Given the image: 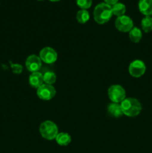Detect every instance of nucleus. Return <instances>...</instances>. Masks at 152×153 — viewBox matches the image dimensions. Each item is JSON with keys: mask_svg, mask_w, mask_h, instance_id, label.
Segmentation results:
<instances>
[{"mask_svg": "<svg viewBox=\"0 0 152 153\" xmlns=\"http://www.w3.org/2000/svg\"><path fill=\"white\" fill-rule=\"evenodd\" d=\"M25 67L31 73L39 72L42 67V61L39 56L36 55H31L26 58Z\"/></svg>", "mask_w": 152, "mask_h": 153, "instance_id": "nucleus-9", "label": "nucleus"}, {"mask_svg": "<svg viewBox=\"0 0 152 153\" xmlns=\"http://www.w3.org/2000/svg\"><path fill=\"white\" fill-rule=\"evenodd\" d=\"M55 140L60 146H66L70 144L72 141V137L69 134L66 132H60L55 137Z\"/></svg>", "mask_w": 152, "mask_h": 153, "instance_id": "nucleus-13", "label": "nucleus"}, {"mask_svg": "<svg viewBox=\"0 0 152 153\" xmlns=\"http://www.w3.org/2000/svg\"><path fill=\"white\" fill-rule=\"evenodd\" d=\"M128 36H129V38L133 43H137L141 40V39L142 38V33L140 28H139L138 27H133L132 29L128 32Z\"/></svg>", "mask_w": 152, "mask_h": 153, "instance_id": "nucleus-14", "label": "nucleus"}, {"mask_svg": "<svg viewBox=\"0 0 152 153\" xmlns=\"http://www.w3.org/2000/svg\"><path fill=\"white\" fill-rule=\"evenodd\" d=\"M10 67H11L12 72L14 74H20L23 70V67L19 64H11Z\"/></svg>", "mask_w": 152, "mask_h": 153, "instance_id": "nucleus-20", "label": "nucleus"}, {"mask_svg": "<svg viewBox=\"0 0 152 153\" xmlns=\"http://www.w3.org/2000/svg\"><path fill=\"white\" fill-rule=\"evenodd\" d=\"M39 131L42 137L48 140L55 139L59 133L57 125L51 120H46L42 123L39 128Z\"/></svg>", "mask_w": 152, "mask_h": 153, "instance_id": "nucleus-3", "label": "nucleus"}, {"mask_svg": "<svg viewBox=\"0 0 152 153\" xmlns=\"http://www.w3.org/2000/svg\"><path fill=\"white\" fill-rule=\"evenodd\" d=\"M49 1H53V2H55V1H60V0H49Z\"/></svg>", "mask_w": 152, "mask_h": 153, "instance_id": "nucleus-22", "label": "nucleus"}, {"mask_svg": "<svg viewBox=\"0 0 152 153\" xmlns=\"http://www.w3.org/2000/svg\"><path fill=\"white\" fill-rule=\"evenodd\" d=\"M57 76L54 72L48 71L43 74V82L46 85H52L56 82Z\"/></svg>", "mask_w": 152, "mask_h": 153, "instance_id": "nucleus-18", "label": "nucleus"}, {"mask_svg": "<svg viewBox=\"0 0 152 153\" xmlns=\"http://www.w3.org/2000/svg\"><path fill=\"white\" fill-rule=\"evenodd\" d=\"M115 26L121 32H129L134 27V22L130 16L123 15L118 16L115 20Z\"/></svg>", "mask_w": 152, "mask_h": 153, "instance_id": "nucleus-5", "label": "nucleus"}, {"mask_svg": "<svg viewBox=\"0 0 152 153\" xmlns=\"http://www.w3.org/2000/svg\"><path fill=\"white\" fill-rule=\"evenodd\" d=\"M28 82L31 88L37 89L39 87L43 85V74L40 72L31 73L28 78Z\"/></svg>", "mask_w": 152, "mask_h": 153, "instance_id": "nucleus-10", "label": "nucleus"}, {"mask_svg": "<svg viewBox=\"0 0 152 153\" xmlns=\"http://www.w3.org/2000/svg\"><path fill=\"white\" fill-rule=\"evenodd\" d=\"M104 3L112 6L113 5V4H116V3H117L119 0H104Z\"/></svg>", "mask_w": 152, "mask_h": 153, "instance_id": "nucleus-21", "label": "nucleus"}, {"mask_svg": "<svg viewBox=\"0 0 152 153\" xmlns=\"http://www.w3.org/2000/svg\"><path fill=\"white\" fill-rule=\"evenodd\" d=\"M108 97L112 102L120 104L126 98V92L122 86L119 85H113L108 88Z\"/></svg>", "mask_w": 152, "mask_h": 153, "instance_id": "nucleus-4", "label": "nucleus"}, {"mask_svg": "<svg viewBox=\"0 0 152 153\" xmlns=\"http://www.w3.org/2000/svg\"><path fill=\"white\" fill-rule=\"evenodd\" d=\"M141 26L145 33H149L152 31V17L145 16L141 21Z\"/></svg>", "mask_w": 152, "mask_h": 153, "instance_id": "nucleus-17", "label": "nucleus"}, {"mask_svg": "<svg viewBox=\"0 0 152 153\" xmlns=\"http://www.w3.org/2000/svg\"><path fill=\"white\" fill-rule=\"evenodd\" d=\"M56 94V90L53 85L43 84L37 89V95L40 100L49 101L53 99Z\"/></svg>", "mask_w": 152, "mask_h": 153, "instance_id": "nucleus-6", "label": "nucleus"}, {"mask_svg": "<svg viewBox=\"0 0 152 153\" xmlns=\"http://www.w3.org/2000/svg\"><path fill=\"white\" fill-rule=\"evenodd\" d=\"M123 114L129 117L138 116L142 111V105L138 100L132 97L125 98L120 103Z\"/></svg>", "mask_w": 152, "mask_h": 153, "instance_id": "nucleus-1", "label": "nucleus"}, {"mask_svg": "<svg viewBox=\"0 0 152 153\" xmlns=\"http://www.w3.org/2000/svg\"><path fill=\"white\" fill-rule=\"evenodd\" d=\"M39 57L42 61L48 64H54L58 59V53L52 47L46 46L40 50Z\"/></svg>", "mask_w": 152, "mask_h": 153, "instance_id": "nucleus-8", "label": "nucleus"}, {"mask_svg": "<svg viewBox=\"0 0 152 153\" xmlns=\"http://www.w3.org/2000/svg\"><path fill=\"white\" fill-rule=\"evenodd\" d=\"M89 13L86 10L80 9L76 14V19L80 24H85L89 19Z\"/></svg>", "mask_w": 152, "mask_h": 153, "instance_id": "nucleus-16", "label": "nucleus"}, {"mask_svg": "<svg viewBox=\"0 0 152 153\" xmlns=\"http://www.w3.org/2000/svg\"><path fill=\"white\" fill-rule=\"evenodd\" d=\"M111 7L113 14L116 16L117 17L118 16H123V15H125V12H126V6L121 2L116 3L115 4L112 5Z\"/></svg>", "mask_w": 152, "mask_h": 153, "instance_id": "nucleus-15", "label": "nucleus"}, {"mask_svg": "<svg viewBox=\"0 0 152 153\" xmlns=\"http://www.w3.org/2000/svg\"><path fill=\"white\" fill-rule=\"evenodd\" d=\"M139 11L145 16L152 15V0H139L138 3Z\"/></svg>", "mask_w": 152, "mask_h": 153, "instance_id": "nucleus-11", "label": "nucleus"}, {"mask_svg": "<svg viewBox=\"0 0 152 153\" xmlns=\"http://www.w3.org/2000/svg\"><path fill=\"white\" fill-rule=\"evenodd\" d=\"M76 4L80 8L86 10L92 5V0H75Z\"/></svg>", "mask_w": 152, "mask_h": 153, "instance_id": "nucleus-19", "label": "nucleus"}, {"mask_svg": "<svg viewBox=\"0 0 152 153\" xmlns=\"http://www.w3.org/2000/svg\"><path fill=\"white\" fill-rule=\"evenodd\" d=\"M146 66L141 60H134L128 67V72L134 78H139L145 74Z\"/></svg>", "mask_w": 152, "mask_h": 153, "instance_id": "nucleus-7", "label": "nucleus"}, {"mask_svg": "<svg viewBox=\"0 0 152 153\" xmlns=\"http://www.w3.org/2000/svg\"><path fill=\"white\" fill-rule=\"evenodd\" d=\"M107 112L110 116L115 118H119L123 115L121 105L118 103H110L107 107Z\"/></svg>", "mask_w": 152, "mask_h": 153, "instance_id": "nucleus-12", "label": "nucleus"}, {"mask_svg": "<svg viewBox=\"0 0 152 153\" xmlns=\"http://www.w3.org/2000/svg\"><path fill=\"white\" fill-rule=\"evenodd\" d=\"M113 12L111 6L104 2L99 3L95 7L93 16L95 22L100 25L105 24L111 19Z\"/></svg>", "mask_w": 152, "mask_h": 153, "instance_id": "nucleus-2", "label": "nucleus"}, {"mask_svg": "<svg viewBox=\"0 0 152 153\" xmlns=\"http://www.w3.org/2000/svg\"><path fill=\"white\" fill-rule=\"evenodd\" d=\"M38 1H43V0H38Z\"/></svg>", "mask_w": 152, "mask_h": 153, "instance_id": "nucleus-23", "label": "nucleus"}]
</instances>
